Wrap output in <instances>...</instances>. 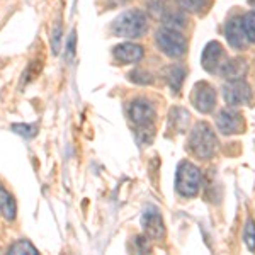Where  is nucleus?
Here are the masks:
<instances>
[{
	"instance_id": "1",
	"label": "nucleus",
	"mask_w": 255,
	"mask_h": 255,
	"mask_svg": "<svg viewBox=\"0 0 255 255\" xmlns=\"http://www.w3.org/2000/svg\"><path fill=\"white\" fill-rule=\"evenodd\" d=\"M155 108L146 99H136L129 104V119L136 126V136L141 145L151 143V138L155 134Z\"/></svg>"
},
{
	"instance_id": "2",
	"label": "nucleus",
	"mask_w": 255,
	"mask_h": 255,
	"mask_svg": "<svg viewBox=\"0 0 255 255\" xmlns=\"http://www.w3.org/2000/svg\"><path fill=\"white\" fill-rule=\"evenodd\" d=\"M114 36L128 39H138L148 31L146 15L141 10H128L121 14L111 26Z\"/></svg>"
},
{
	"instance_id": "3",
	"label": "nucleus",
	"mask_w": 255,
	"mask_h": 255,
	"mask_svg": "<svg viewBox=\"0 0 255 255\" xmlns=\"http://www.w3.org/2000/svg\"><path fill=\"white\" fill-rule=\"evenodd\" d=\"M189 148L197 158H211L218 150V138L208 123H199L189 136Z\"/></svg>"
},
{
	"instance_id": "4",
	"label": "nucleus",
	"mask_w": 255,
	"mask_h": 255,
	"mask_svg": "<svg viewBox=\"0 0 255 255\" xmlns=\"http://www.w3.org/2000/svg\"><path fill=\"white\" fill-rule=\"evenodd\" d=\"M203 174L194 163L191 162H180L177 167L175 174V189L180 196L192 197L199 192Z\"/></svg>"
},
{
	"instance_id": "5",
	"label": "nucleus",
	"mask_w": 255,
	"mask_h": 255,
	"mask_svg": "<svg viewBox=\"0 0 255 255\" xmlns=\"http://www.w3.org/2000/svg\"><path fill=\"white\" fill-rule=\"evenodd\" d=\"M157 46L163 55L170 58H180L187 51V41L180 34V31L162 27L157 31Z\"/></svg>"
},
{
	"instance_id": "6",
	"label": "nucleus",
	"mask_w": 255,
	"mask_h": 255,
	"mask_svg": "<svg viewBox=\"0 0 255 255\" xmlns=\"http://www.w3.org/2000/svg\"><path fill=\"white\" fill-rule=\"evenodd\" d=\"M223 97L228 106H244L252 99V89L244 79L230 80L223 87Z\"/></svg>"
},
{
	"instance_id": "7",
	"label": "nucleus",
	"mask_w": 255,
	"mask_h": 255,
	"mask_svg": "<svg viewBox=\"0 0 255 255\" xmlns=\"http://www.w3.org/2000/svg\"><path fill=\"white\" fill-rule=\"evenodd\" d=\"M192 104L199 113H211L216 106V90L208 82H197L192 89Z\"/></svg>"
},
{
	"instance_id": "8",
	"label": "nucleus",
	"mask_w": 255,
	"mask_h": 255,
	"mask_svg": "<svg viewBox=\"0 0 255 255\" xmlns=\"http://www.w3.org/2000/svg\"><path fill=\"white\" fill-rule=\"evenodd\" d=\"M141 226H143L145 235L153 238V240H160V238L165 237V225H163V220H162V216H160L157 208L148 206L145 211H143Z\"/></svg>"
},
{
	"instance_id": "9",
	"label": "nucleus",
	"mask_w": 255,
	"mask_h": 255,
	"mask_svg": "<svg viewBox=\"0 0 255 255\" xmlns=\"http://www.w3.org/2000/svg\"><path fill=\"white\" fill-rule=\"evenodd\" d=\"M225 58V49L218 41H209L203 49V56H201V65L209 73L220 72L221 65Z\"/></svg>"
},
{
	"instance_id": "10",
	"label": "nucleus",
	"mask_w": 255,
	"mask_h": 255,
	"mask_svg": "<svg viewBox=\"0 0 255 255\" xmlns=\"http://www.w3.org/2000/svg\"><path fill=\"white\" fill-rule=\"evenodd\" d=\"M216 126L223 134H237L244 129V118L238 111L223 109L216 118Z\"/></svg>"
},
{
	"instance_id": "11",
	"label": "nucleus",
	"mask_w": 255,
	"mask_h": 255,
	"mask_svg": "<svg viewBox=\"0 0 255 255\" xmlns=\"http://www.w3.org/2000/svg\"><path fill=\"white\" fill-rule=\"evenodd\" d=\"M226 39H228L230 46L235 48V49H245L247 44L250 43L249 38L245 34L244 29V22H242V17H232L226 24V29H225Z\"/></svg>"
},
{
	"instance_id": "12",
	"label": "nucleus",
	"mask_w": 255,
	"mask_h": 255,
	"mask_svg": "<svg viewBox=\"0 0 255 255\" xmlns=\"http://www.w3.org/2000/svg\"><path fill=\"white\" fill-rule=\"evenodd\" d=\"M114 58L118 61H121L123 65H131V63H138L143 58L145 51L139 44L134 43H121L114 48Z\"/></svg>"
},
{
	"instance_id": "13",
	"label": "nucleus",
	"mask_w": 255,
	"mask_h": 255,
	"mask_svg": "<svg viewBox=\"0 0 255 255\" xmlns=\"http://www.w3.org/2000/svg\"><path fill=\"white\" fill-rule=\"evenodd\" d=\"M247 70L249 65L244 58H230L221 65L220 73L226 80H242L247 75Z\"/></svg>"
},
{
	"instance_id": "14",
	"label": "nucleus",
	"mask_w": 255,
	"mask_h": 255,
	"mask_svg": "<svg viewBox=\"0 0 255 255\" xmlns=\"http://www.w3.org/2000/svg\"><path fill=\"white\" fill-rule=\"evenodd\" d=\"M15 213H17V208H15L14 197L10 196L9 191H5V189L0 186V215L5 218V220L12 221L15 218Z\"/></svg>"
},
{
	"instance_id": "15",
	"label": "nucleus",
	"mask_w": 255,
	"mask_h": 255,
	"mask_svg": "<svg viewBox=\"0 0 255 255\" xmlns=\"http://www.w3.org/2000/svg\"><path fill=\"white\" fill-rule=\"evenodd\" d=\"M165 77H167L168 84H170L172 90H175V94H179V90L184 84L186 70H184L182 67H179V65H172V67H168L165 70Z\"/></svg>"
},
{
	"instance_id": "16",
	"label": "nucleus",
	"mask_w": 255,
	"mask_h": 255,
	"mask_svg": "<svg viewBox=\"0 0 255 255\" xmlns=\"http://www.w3.org/2000/svg\"><path fill=\"white\" fill-rule=\"evenodd\" d=\"M9 254H14V255H22V254L36 255V254H38V249H36V247L32 245L29 240H17L9 249Z\"/></svg>"
},
{
	"instance_id": "17",
	"label": "nucleus",
	"mask_w": 255,
	"mask_h": 255,
	"mask_svg": "<svg viewBox=\"0 0 255 255\" xmlns=\"http://www.w3.org/2000/svg\"><path fill=\"white\" fill-rule=\"evenodd\" d=\"M242 22H244L247 38H249L250 43H255V10L245 14L244 17H242Z\"/></svg>"
},
{
	"instance_id": "18",
	"label": "nucleus",
	"mask_w": 255,
	"mask_h": 255,
	"mask_svg": "<svg viewBox=\"0 0 255 255\" xmlns=\"http://www.w3.org/2000/svg\"><path fill=\"white\" fill-rule=\"evenodd\" d=\"M175 2L187 12H201L208 5V0H175Z\"/></svg>"
},
{
	"instance_id": "19",
	"label": "nucleus",
	"mask_w": 255,
	"mask_h": 255,
	"mask_svg": "<svg viewBox=\"0 0 255 255\" xmlns=\"http://www.w3.org/2000/svg\"><path fill=\"white\" fill-rule=\"evenodd\" d=\"M244 240L245 245L250 252H255V221L249 220L245 225V232H244Z\"/></svg>"
},
{
	"instance_id": "20",
	"label": "nucleus",
	"mask_w": 255,
	"mask_h": 255,
	"mask_svg": "<svg viewBox=\"0 0 255 255\" xmlns=\"http://www.w3.org/2000/svg\"><path fill=\"white\" fill-rule=\"evenodd\" d=\"M10 129L14 131L15 134L24 136V138H32V136H36V133H38V128L34 125H12Z\"/></svg>"
},
{
	"instance_id": "21",
	"label": "nucleus",
	"mask_w": 255,
	"mask_h": 255,
	"mask_svg": "<svg viewBox=\"0 0 255 255\" xmlns=\"http://www.w3.org/2000/svg\"><path fill=\"white\" fill-rule=\"evenodd\" d=\"M163 22H165V27H170V29L180 31L184 27V17L180 14H168Z\"/></svg>"
},
{
	"instance_id": "22",
	"label": "nucleus",
	"mask_w": 255,
	"mask_h": 255,
	"mask_svg": "<svg viewBox=\"0 0 255 255\" xmlns=\"http://www.w3.org/2000/svg\"><path fill=\"white\" fill-rule=\"evenodd\" d=\"M129 80L131 82H136V84H151V82H153V79L150 77V73L141 72V70L131 72L129 73Z\"/></svg>"
},
{
	"instance_id": "23",
	"label": "nucleus",
	"mask_w": 255,
	"mask_h": 255,
	"mask_svg": "<svg viewBox=\"0 0 255 255\" xmlns=\"http://www.w3.org/2000/svg\"><path fill=\"white\" fill-rule=\"evenodd\" d=\"M60 39H61V26H60V22H58L55 26V31H53V53H58Z\"/></svg>"
},
{
	"instance_id": "24",
	"label": "nucleus",
	"mask_w": 255,
	"mask_h": 255,
	"mask_svg": "<svg viewBox=\"0 0 255 255\" xmlns=\"http://www.w3.org/2000/svg\"><path fill=\"white\" fill-rule=\"evenodd\" d=\"M73 48H75V32H72V36H70V39H68V53H70V56L73 55Z\"/></svg>"
},
{
	"instance_id": "25",
	"label": "nucleus",
	"mask_w": 255,
	"mask_h": 255,
	"mask_svg": "<svg viewBox=\"0 0 255 255\" xmlns=\"http://www.w3.org/2000/svg\"><path fill=\"white\" fill-rule=\"evenodd\" d=\"M249 3H250V5L254 7V10H255V0H249Z\"/></svg>"
}]
</instances>
